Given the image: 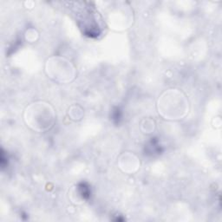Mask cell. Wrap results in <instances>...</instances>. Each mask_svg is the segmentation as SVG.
Listing matches in <instances>:
<instances>
[{
  "mask_svg": "<svg viewBox=\"0 0 222 222\" xmlns=\"http://www.w3.org/2000/svg\"><path fill=\"white\" fill-rule=\"evenodd\" d=\"M80 191H81V195L83 196V198L87 199V198L90 197V189H89V187L86 186V184L83 183V184L80 186Z\"/></svg>",
  "mask_w": 222,
  "mask_h": 222,
  "instance_id": "6da1fadb",
  "label": "cell"
}]
</instances>
